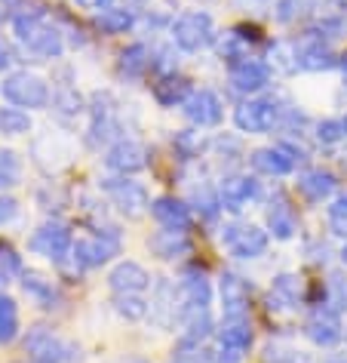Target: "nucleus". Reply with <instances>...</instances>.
<instances>
[{"instance_id": "nucleus-21", "label": "nucleus", "mask_w": 347, "mask_h": 363, "mask_svg": "<svg viewBox=\"0 0 347 363\" xmlns=\"http://www.w3.org/2000/svg\"><path fill=\"white\" fill-rule=\"evenodd\" d=\"M151 320L160 326V330H166L178 320V298H176V284L166 277L157 280V286H154V296H151Z\"/></svg>"}, {"instance_id": "nucleus-52", "label": "nucleus", "mask_w": 347, "mask_h": 363, "mask_svg": "<svg viewBox=\"0 0 347 363\" xmlns=\"http://www.w3.org/2000/svg\"><path fill=\"white\" fill-rule=\"evenodd\" d=\"M335 363H344V360H335Z\"/></svg>"}, {"instance_id": "nucleus-45", "label": "nucleus", "mask_w": 347, "mask_h": 363, "mask_svg": "<svg viewBox=\"0 0 347 363\" xmlns=\"http://www.w3.org/2000/svg\"><path fill=\"white\" fill-rule=\"evenodd\" d=\"M16 216H19V201L0 191V225H10Z\"/></svg>"}, {"instance_id": "nucleus-47", "label": "nucleus", "mask_w": 347, "mask_h": 363, "mask_svg": "<svg viewBox=\"0 0 347 363\" xmlns=\"http://www.w3.org/2000/svg\"><path fill=\"white\" fill-rule=\"evenodd\" d=\"M10 62H13V50L6 47L4 40H0V71H4L6 65H10Z\"/></svg>"}, {"instance_id": "nucleus-36", "label": "nucleus", "mask_w": 347, "mask_h": 363, "mask_svg": "<svg viewBox=\"0 0 347 363\" xmlns=\"http://www.w3.org/2000/svg\"><path fill=\"white\" fill-rule=\"evenodd\" d=\"M218 56H222V62H227V65L246 62L249 59V43H246V38L240 31H227L222 38V43H218Z\"/></svg>"}, {"instance_id": "nucleus-25", "label": "nucleus", "mask_w": 347, "mask_h": 363, "mask_svg": "<svg viewBox=\"0 0 347 363\" xmlns=\"http://www.w3.org/2000/svg\"><path fill=\"white\" fill-rule=\"evenodd\" d=\"M298 191H301V197H307L310 203H323L338 191V179H335V172H329V169H307L305 176L298 179Z\"/></svg>"}, {"instance_id": "nucleus-18", "label": "nucleus", "mask_w": 347, "mask_h": 363, "mask_svg": "<svg viewBox=\"0 0 347 363\" xmlns=\"http://www.w3.org/2000/svg\"><path fill=\"white\" fill-rule=\"evenodd\" d=\"M108 286H111L114 293H132V296H142L144 289L151 286V274L139 265V262L126 259V262H117V265L111 268V274H108Z\"/></svg>"}, {"instance_id": "nucleus-42", "label": "nucleus", "mask_w": 347, "mask_h": 363, "mask_svg": "<svg viewBox=\"0 0 347 363\" xmlns=\"http://www.w3.org/2000/svg\"><path fill=\"white\" fill-rule=\"evenodd\" d=\"M176 148L181 151V157H200L206 148V139L197 130H185L176 135Z\"/></svg>"}, {"instance_id": "nucleus-4", "label": "nucleus", "mask_w": 347, "mask_h": 363, "mask_svg": "<svg viewBox=\"0 0 347 363\" xmlns=\"http://www.w3.org/2000/svg\"><path fill=\"white\" fill-rule=\"evenodd\" d=\"M102 191L111 197L114 210L126 216V219H142L151 213V197L144 191L142 182H132L130 176H108L102 179Z\"/></svg>"}, {"instance_id": "nucleus-39", "label": "nucleus", "mask_w": 347, "mask_h": 363, "mask_svg": "<svg viewBox=\"0 0 347 363\" xmlns=\"http://www.w3.org/2000/svg\"><path fill=\"white\" fill-rule=\"evenodd\" d=\"M347 139V114H335V117H323L317 123V142L323 145H338Z\"/></svg>"}, {"instance_id": "nucleus-41", "label": "nucleus", "mask_w": 347, "mask_h": 363, "mask_svg": "<svg viewBox=\"0 0 347 363\" xmlns=\"http://www.w3.org/2000/svg\"><path fill=\"white\" fill-rule=\"evenodd\" d=\"M307 10H310V0H277V6H273V19H277L280 25H292V22H298Z\"/></svg>"}, {"instance_id": "nucleus-8", "label": "nucleus", "mask_w": 347, "mask_h": 363, "mask_svg": "<svg viewBox=\"0 0 347 363\" xmlns=\"http://www.w3.org/2000/svg\"><path fill=\"white\" fill-rule=\"evenodd\" d=\"M222 243L234 259H258L268 250V231L249 222H231L222 228Z\"/></svg>"}, {"instance_id": "nucleus-33", "label": "nucleus", "mask_w": 347, "mask_h": 363, "mask_svg": "<svg viewBox=\"0 0 347 363\" xmlns=\"http://www.w3.org/2000/svg\"><path fill=\"white\" fill-rule=\"evenodd\" d=\"M19 335V305L13 296L0 293V345H10Z\"/></svg>"}, {"instance_id": "nucleus-31", "label": "nucleus", "mask_w": 347, "mask_h": 363, "mask_svg": "<svg viewBox=\"0 0 347 363\" xmlns=\"http://www.w3.org/2000/svg\"><path fill=\"white\" fill-rule=\"evenodd\" d=\"M135 25V16L132 10H126V6H120V10H102L96 16V28L102 31V34H126Z\"/></svg>"}, {"instance_id": "nucleus-16", "label": "nucleus", "mask_w": 347, "mask_h": 363, "mask_svg": "<svg viewBox=\"0 0 347 363\" xmlns=\"http://www.w3.org/2000/svg\"><path fill=\"white\" fill-rule=\"evenodd\" d=\"M305 335L317 345V348H332V345H338L344 339V326L338 320L335 311L317 308V311H310V317L305 320Z\"/></svg>"}, {"instance_id": "nucleus-50", "label": "nucleus", "mask_w": 347, "mask_h": 363, "mask_svg": "<svg viewBox=\"0 0 347 363\" xmlns=\"http://www.w3.org/2000/svg\"><path fill=\"white\" fill-rule=\"evenodd\" d=\"M341 262H344V265H347V243H344V247H341Z\"/></svg>"}, {"instance_id": "nucleus-6", "label": "nucleus", "mask_w": 347, "mask_h": 363, "mask_svg": "<svg viewBox=\"0 0 347 363\" xmlns=\"http://www.w3.org/2000/svg\"><path fill=\"white\" fill-rule=\"evenodd\" d=\"M280 121H283V108L273 99H249V102L237 105V111H234L237 130L249 133V135L271 133L273 126H280Z\"/></svg>"}, {"instance_id": "nucleus-46", "label": "nucleus", "mask_w": 347, "mask_h": 363, "mask_svg": "<svg viewBox=\"0 0 347 363\" xmlns=\"http://www.w3.org/2000/svg\"><path fill=\"white\" fill-rule=\"evenodd\" d=\"M84 10H108V6L114 4V0H77Z\"/></svg>"}, {"instance_id": "nucleus-24", "label": "nucleus", "mask_w": 347, "mask_h": 363, "mask_svg": "<svg viewBox=\"0 0 347 363\" xmlns=\"http://www.w3.org/2000/svg\"><path fill=\"white\" fill-rule=\"evenodd\" d=\"M22 47L31 50L34 56H40V59H59L62 52H65V40H62L59 28H52V25L43 19L38 28H34L28 38L22 40Z\"/></svg>"}, {"instance_id": "nucleus-23", "label": "nucleus", "mask_w": 347, "mask_h": 363, "mask_svg": "<svg viewBox=\"0 0 347 363\" xmlns=\"http://www.w3.org/2000/svg\"><path fill=\"white\" fill-rule=\"evenodd\" d=\"M148 250H151L157 259H163V262H176V259H181V256H190L194 243H190L188 231L163 228V231H157V234H154V238L148 240Z\"/></svg>"}, {"instance_id": "nucleus-37", "label": "nucleus", "mask_w": 347, "mask_h": 363, "mask_svg": "<svg viewBox=\"0 0 347 363\" xmlns=\"http://www.w3.org/2000/svg\"><path fill=\"white\" fill-rule=\"evenodd\" d=\"M22 182V157L13 148H0V191Z\"/></svg>"}, {"instance_id": "nucleus-3", "label": "nucleus", "mask_w": 347, "mask_h": 363, "mask_svg": "<svg viewBox=\"0 0 347 363\" xmlns=\"http://www.w3.org/2000/svg\"><path fill=\"white\" fill-rule=\"evenodd\" d=\"M25 354L31 363H74L80 357L74 342L62 339L59 333L47 330V326H34L25 335Z\"/></svg>"}, {"instance_id": "nucleus-40", "label": "nucleus", "mask_w": 347, "mask_h": 363, "mask_svg": "<svg viewBox=\"0 0 347 363\" xmlns=\"http://www.w3.org/2000/svg\"><path fill=\"white\" fill-rule=\"evenodd\" d=\"M326 222H329V231H332L335 238H344L347 240V194H338L335 201L329 203Z\"/></svg>"}, {"instance_id": "nucleus-49", "label": "nucleus", "mask_w": 347, "mask_h": 363, "mask_svg": "<svg viewBox=\"0 0 347 363\" xmlns=\"http://www.w3.org/2000/svg\"><path fill=\"white\" fill-rule=\"evenodd\" d=\"M338 68H341V74H344V86H347V52L341 59H338Z\"/></svg>"}, {"instance_id": "nucleus-20", "label": "nucleus", "mask_w": 347, "mask_h": 363, "mask_svg": "<svg viewBox=\"0 0 347 363\" xmlns=\"http://www.w3.org/2000/svg\"><path fill=\"white\" fill-rule=\"evenodd\" d=\"M249 163L261 176H289L295 169V154L283 145H271V148H258L249 154Z\"/></svg>"}, {"instance_id": "nucleus-14", "label": "nucleus", "mask_w": 347, "mask_h": 363, "mask_svg": "<svg viewBox=\"0 0 347 363\" xmlns=\"http://www.w3.org/2000/svg\"><path fill=\"white\" fill-rule=\"evenodd\" d=\"M185 117L200 130H206V126H218L224 117V105L222 99H218L212 89H194L190 99L185 102Z\"/></svg>"}, {"instance_id": "nucleus-10", "label": "nucleus", "mask_w": 347, "mask_h": 363, "mask_svg": "<svg viewBox=\"0 0 347 363\" xmlns=\"http://www.w3.org/2000/svg\"><path fill=\"white\" fill-rule=\"evenodd\" d=\"M28 250L59 265V262L65 259L71 250H74V238H71L68 225H62V222H43L40 228L31 234Z\"/></svg>"}, {"instance_id": "nucleus-11", "label": "nucleus", "mask_w": 347, "mask_h": 363, "mask_svg": "<svg viewBox=\"0 0 347 363\" xmlns=\"http://www.w3.org/2000/svg\"><path fill=\"white\" fill-rule=\"evenodd\" d=\"M105 167L117 176H135L148 167V148L135 139H117L105 154Z\"/></svg>"}, {"instance_id": "nucleus-28", "label": "nucleus", "mask_w": 347, "mask_h": 363, "mask_svg": "<svg viewBox=\"0 0 347 363\" xmlns=\"http://www.w3.org/2000/svg\"><path fill=\"white\" fill-rule=\"evenodd\" d=\"M19 280H22V289L28 293V298H34V302H38L43 311L56 308L59 293H56V286H52V280H47L40 271H22Z\"/></svg>"}, {"instance_id": "nucleus-51", "label": "nucleus", "mask_w": 347, "mask_h": 363, "mask_svg": "<svg viewBox=\"0 0 347 363\" xmlns=\"http://www.w3.org/2000/svg\"><path fill=\"white\" fill-rule=\"evenodd\" d=\"M135 363H144V360H135Z\"/></svg>"}, {"instance_id": "nucleus-2", "label": "nucleus", "mask_w": 347, "mask_h": 363, "mask_svg": "<svg viewBox=\"0 0 347 363\" xmlns=\"http://www.w3.org/2000/svg\"><path fill=\"white\" fill-rule=\"evenodd\" d=\"M0 96L6 99L10 105L16 108H47L50 105V84L38 74H31V71H13V74H6L0 80Z\"/></svg>"}, {"instance_id": "nucleus-15", "label": "nucleus", "mask_w": 347, "mask_h": 363, "mask_svg": "<svg viewBox=\"0 0 347 363\" xmlns=\"http://www.w3.org/2000/svg\"><path fill=\"white\" fill-rule=\"evenodd\" d=\"M227 80H231V89H237V93L255 96V93H261V89L271 86V68L264 65V62H258V59H246V62L231 65Z\"/></svg>"}, {"instance_id": "nucleus-19", "label": "nucleus", "mask_w": 347, "mask_h": 363, "mask_svg": "<svg viewBox=\"0 0 347 363\" xmlns=\"http://www.w3.org/2000/svg\"><path fill=\"white\" fill-rule=\"evenodd\" d=\"M295 50H298V71H329L338 65L332 47L326 40H319L317 34H307L301 43H295Z\"/></svg>"}, {"instance_id": "nucleus-32", "label": "nucleus", "mask_w": 347, "mask_h": 363, "mask_svg": "<svg viewBox=\"0 0 347 363\" xmlns=\"http://www.w3.org/2000/svg\"><path fill=\"white\" fill-rule=\"evenodd\" d=\"M84 96L77 93V86L71 84H59L56 89H52V111L62 114V117H77L80 111H84Z\"/></svg>"}, {"instance_id": "nucleus-17", "label": "nucleus", "mask_w": 347, "mask_h": 363, "mask_svg": "<svg viewBox=\"0 0 347 363\" xmlns=\"http://www.w3.org/2000/svg\"><path fill=\"white\" fill-rule=\"evenodd\" d=\"M218 298L224 317H249V284L240 274L224 271L218 280Z\"/></svg>"}, {"instance_id": "nucleus-12", "label": "nucleus", "mask_w": 347, "mask_h": 363, "mask_svg": "<svg viewBox=\"0 0 347 363\" xmlns=\"http://www.w3.org/2000/svg\"><path fill=\"white\" fill-rule=\"evenodd\" d=\"M117 252H120L117 238H108V234H89V238L74 240L71 256L77 259L80 268H102L117 256Z\"/></svg>"}, {"instance_id": "nucleus-35", "label": "nucleus", "mask_w": 347, "mask_h": 363, "mask_svg": "<svg viewBox=\"0 0 347 363\" xmlns=\"http://www.w3.org/2000/svg\"><path fill=\"white\" fill-rule=\"evenodd\" d=\"M114 311L123 317V320H144L148 317V311H151V305L144 302L142 296H132V293H114Z\"/></svg>"}, {"instance_id": "nucleus-27", "label": "nucleus", "mask_w": 347, "mask_h": 363, "mask_svg": "<svg viewBox=\"0 0 347 363\" xmlns=\"http://www.w3.org/2000/svg\"><path fill=\"white\" fill-rule=\"evenodd\" d=\"M301 296H305V284H301L298 274H277L271 284V308H289V311H295Z\"/></svg>"}, {"instance_id": "nucleus-13", "label": "nucleus", "mask_w": 347, "mask_h": 363, "mask_svg": "<svg viewBox=\"0 0 347 363\" xmlns=\"http://www.w3.org/2000/svg\"><path fill=\"white\" fill-rule=\"evenodd\" d=\"M218 197H222V210L240 213L249 201H258V197H261V185H258V179H255V176L234 172V176L222 179V185H218Z\"/></svg>"}, {"instance_id": "nucleus-1", "label": "nucleus", "mask_w": 347, "mask_h": 363, "mask_svg": "<svg viewBox=\"0 0 347 363\" xmlns=\"http://www.w3.org/2000/svg\"><path fill=\"white\" fill-rule=\"evenodd\" d=\"M169 34H172V43L185 52H200V50L212 47L215 38H218L212 16L203 13V10H188V13L176 16Z\"/></svg>"}, {"instance_id": "nucleus-43", "label": "nucleus", "mask_w": 347, "mask_h": 363, "mask_svg": "<svg viewBox=\"0 0 347 363\" xmlns=\"http://www.w3.org/2000/svg\"><path fill=\"white\" fill-rule=\"evenodd\" d=\"M194 203H197V210H203L206 219H212V216H218V210H222V197H218V191H212L209 185L197 188V191H194Z\"/></svg>"}, {"instance_id": "nucleus-26", "label": "nucleus", "mask_w": 347, "mask_h": 363, "mask_svg": "<svg viewBox=\"0 0 347 363\" xmlns=\"http://www.w3.org/2000/svg\"><path fill=\"white\" fill-rule=\"evenodd\" d=\"M190 93H194V86H190L188 77L181 74H163L157 84H154V99H157V105L163 108H176V105H185Z\"/></svg>"}, {"instance_id": "nucleus-29", "label": "nucleus", "mask_w": 347, "mask_h": 363, "mask_svg": "<svg viewBox=\"0 0 347 363\" xmlns=\"http://www.w3.org/2000/svg\"><path fill=\"white\" fill-rule=\"evenodd\" d=\"M268 228L277 240H292L298 231V222H295V213H292V206L283 201H271L268 206Z\"/></svg>"}, {"instance_id": "nucleus-9", "label": "nucleus", "mask_w": 347, "mask_h": 363, "mask_svg": "<svg viewBox=\"0 0 347 363\" xmlns=\"http://www.w3.org/2000/svg\"><path fill=\"white\" fill-rule=\"evenodd\" d=\"M117 133H120V123H117L114 99L108 93H96L93 102H89V130H86L89 148H102V145L114 142Z\"/></svg>"}, {"instance_id": "nucleus-44", "label": "nucleus", "mask_w": 347, "mask_h": 363, "mask_svg": "<svg viewBox=\"0 0 347 363\" xmlns=\"http://www.w3.org/2000/svg\"><path fill=\"white\" fill-rule=\"evenodd\" d=\"M319 13H323V19L347 22V0H323V4H319Z\"/></svg>"}, {"instance_id": "nucleus-22", "label": "nucleus", "mask_w": 347, "mask_h": 363, "mask_svg": "<svg viewBox=\"0 0 347 363\" xmlns=\"http://www.w3.org/2000/svg\"><path fill=\"white\" fill-rule=\"evenodd\" d=\"M151 216L157 219V225L163 228H172V231H188L194 225V216H190V206L181 203L178 197H169L163 194L151 203Z\"/></svg>"}, {"instance_id": "nucleus-5", "label": "nucleus", "mask_w": 347, "mask_h": 363, "mask_svg": "<svg viewBox=\"0 0 347 363\" xmlns=\"http://www.w3.org/2000/svg\"><path fill=\"white\" fill-rule=\"evenodd\" d=\"M176 298H178V320L188 323L194 317L209 311V302H212V286L203 271H188L181 277V284H176Z\"/></svg>"}, {"instance_id": "nucleus-48", "label": "nucleus", "mask_w": 347, "mask_h": 363, "mask_svg": "<svg viewBox=\"0 0 347 363\" xmlns=\"http://www.w3.org/2000/svg\"><path fill=\"white\" fill-rule=\"evenodd\" d=\"M151 4V0H123V6H126V10H142V6H148Z\"/></svg>"}, {"instance_id": "nucleus-7", "label": "nucleus", "mask_w": 347, "mask_h": 363, "mask_svg": "<svg viewBox=\"0 0 347 363\" xmlns=\"http://www.w3.org/2000/svg\"><path fill=\"white\" fill-rule=\"evenodd\" d=\"M252 323L249 317H224L218 326V345L222 351L215 354V363H240L252 348Z\"/></svg>"}, {"instance_id": "nucleus-34", "label": "nucleus", "mask_w": 347, "mask_h": 363, "mask_svg": "<svg viewBox=\"0 0 347 363\" xmlns=\"http://www.w3.org/2000/svg\"><path fill=\"white\" fill-rule=\"evenodd\" d=\"M0 133L4 135H25L31 133V114L16 105H0Z\"/></svg>"}, {"instance_id": "nucleus-30", "label": "nucleus", "mask_w": 347, "mask_h": 363, "mask_svg": "<svg viewBox=\"0 0 347 363\" xmlns=\"http://www.w3.org/2000/svg\"><path fill=\"white\" fill-rule=\"evenodd\" d=\"M151 62H154V56L144 43H130V47L120 52V59H117V68H120L123 77H142L144 71L151 68Z\"/></svg>"}, {"instance_id": "nucleus-38", "label": "nucleus", "mask_w": 347, "mask_h": 363, "mask_svg": "<svg viewBox=\"0 0 347 363\" xmlns=\"http://www.w3.org/2000/svg\"><path fill=\"white\" fill-rule=\"evenodd\" d=\"M323 302H326L329 311H335V314L347 311V280H344V274H329L326 286H323Z\"/></svg>"}]
</instances>
